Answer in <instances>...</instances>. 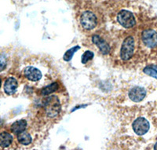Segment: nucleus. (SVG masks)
Returning <instances> with one entry per match:
<instances>
[{"label": "nucleus", "instance_id": "f257e3e1", "mask_svg": "<svg viewBox=\"0 0 157 150\" xmlns=\"http://www.w3.org/2000/svg\"><path fill=\"white\" fill-rule=\"evenodd\" d=\"M134 52V39L132 36L127 37L121 47L120 57L123 61H127L132 57Z\"/></svg>", "mask_w": 157, "mask_h": 150}, {"label": "nucleus", "instance_id": "f03ea898", "mask_svg": "<svg viewBox=\"0 0 157 150\" xmlns=\"http://www.w3.org/2000/svg\"><path fill=\"white\" fill-rule=\"evenodd\" d=\"M141 40L143 43L150 49L157 47V32L154 29H146L142 32Z\"/></svg>", "mask_w": 157, "mask_h": 150}, {"label": "nucleus", "instance_id": "7ed1b4c3", "mask_svg": "<svg viewBox=\"0 0 157 150\" xmlns=\"http://www.w3.org/2000/svg\"><path fill=\"white\" fill-rule=\"evenodd\" d=\"M118 21L123 27L130 29L134 27L136 24L135 17L132 13L127 10H122L118 13Z\"/></svg>", "mask_w": 157, "mask_h": 150}, {"label": "nucleus", "instance_id": "20e7f679", "mask_svg": "<svg viewBox=\"0 0 157 150\" xmlns=\"http://www.w3.org/2000/svg\"><path fill=\"white\" fill-rule=\"evenodd\" d=\"M80 23L82 27L86 30L94 29L97 25L96 15L90 11L84 12L80 17Z\"/></svg>", "mask_w": 157, "mask_h": 150}, {"label": "nucleus", "instance_id": "39448f33", "mask_svg": "<svg viewBox=\"0 0 157 150\" xmlns=\"http://www.w3.org/2000/svg\"><path fill=\"white\" fill-rule=\"evenodd\" d=\"M45 109L47 114L50 117H54L58 114L60 111V104L56 97L49 98L45 104Z\"/></svg>", "mask_w": 157, "mask_h": 150}, {"label": "nucleus", "instance_id": "423d86ee", "mask_svg": "<svg viewBox=\"0 0 157 150\" xmlns=\"http://www.w3.org/2000/svg\"><path fill=\"white\" fill-rule=\"evenodd\" d=\"M149 123L145 118L140 117L133 123V130L137 135H144L149 130Z\"/></svg>", "mask_w": 157, "mask_h": 150}, {"label": "nucleus", "instance_id": "0eeeda50", "mask_svg": "<svg viewBox=\"0 0 157 150\" xmlns=\"http://www.w3.org/2000/svg\"><path fill=\"white\" fill-rule=\"evenodd\" d=\"M146 96V90L144 88L136 87L132 88L129 92V97L132 101L136 102H141Z\"/></svg>", "mask_w": 157, "mask_h": 150}, {"label": "nucleus", "instance_id": "6e6552de", "mask_svg": "<svg viewBox=\"0 0 157 150\" xmlns=\"http://www.w3.org/2000/svg\"><path fill=\"white\" fill-rule=\"evenodd\" d=\"M92 41L94 44L98 46V47L100 49V50L103 54H108L110 52L109 45L99 36H97V35L94 36L93 38H92Z\"/></svg>", "mask_w": 157, "mask_h": 150}, {"label": "nucleus", "instance_id": "1a4fd4ad", "mask_svg": "<svg viewBox=\"0 0 157 150\" xmlns=\"http://www.w3.org/2000/svg\"><path fill=\"white\" fill-rule=\"evenodd\" d=\"M25 75L31 81H38L42 77L41 71L34 67H28L25 68Z\"/></svg>", "mask_w": 157, "mask_h": 150}, {"label": "nucleus", "instance_id": "9d476101", "mask_svg": "<svg viewBox=\"0 0 157 150\" xmlns=\"http://www.w3.org/2000/svg\"><path fill=\"white\" fill-rule=\"evenodd\" d=\"M17 88V82L13 77L8 78L4 84V90L7 94H13Z\"/></svg>", "mask_w": 157, "mask_h": 150}, {"label": "nucleus", "instance_id": "9b49d317", "mask_svg": "<svg viewBox=\"0 0 157 150\" xmlns=\"http://www.w3.org/2000/svg\"><path fill=\"white\" fill-rule=\"evenodd\" d=\"M26 127H27V122L25 120H21L13 123L11 126V130L14 134H18L25 131Z\"/></svg>", "mask_w": 157, "mask_h": 150}, {"label": "nucleus", "instance_id": "f8f14e48", "mask_svg": "<svg viewBox=\"0 0 157 150\" xmlns=\"http://www.w3.org/2000/svg\"><path fill=\"white\" fill-rule=\"evenodd\" d=\"M13 141V137L8 132H2L0 134V146L6 148L11 145Z\"/></svg>", "mask_w": 157, "mask_h": 150}, {"label": "nucleus", "instance_id": "ddd939ff", "mask_svg": "<svg viewBox=\"0 0 157 150\" xmlns=\"http://www.w3.org/2000/svg\"><path fill=\"white\" fill-rule=\"evenodd\" d=\"M17 140L21 145H29L31 142H32V137H31L30 134L28 132H23L17 134Z\"/></svg>", "mask_w": 157, "mask_h": 150}, {"label": "nucleus", "instance_id": "4468645a", "mask_svg": "<svg viewBox=\"0 0 157 150\" xmlns=\"http://www.w3.org/2000/svg\"><path fill=\"white\" fill-rule=\"evenodd\" d=\"M58 88V84L57 83H54L50 84L49 86L46 87L42 90L41 93L43 95H48L50 94L54 93V91H56Z\"/></svg>", "mask_w": 157, "mask_h": 150}, {"label": "nucleus", "instance_id": "2eb2a0df", "mask_svg": "<svg viewBox=\"0 0 157 150\" xmlns=\"http://www.w3.org/2000/svg\"><path fill=\"white\" fill-rule=\"evenodd\" d=\"M144 72L146 75H149V76H152L153 78L157 79V66H155V65H149V66H147L144 69Z\"/></svg>", "mask_w": 157, "mask_h": 150}, {"label": "nucleus", "instance_id": "dca6fc26", "mask_svg": "<svg viewBox=\"0 0 157 150\" xmlns=\"http://www.w3.org/2000/svg\"><path fill=\"white\" fill-rule=\"evenodd\" d=\"M78 49H79V47H74L71 49H70V50H67V52L64 54V61H69L72 58V57H73V54H75V52H76Z\"/></svg>", "mask_w": 157, "mask_h": 150}, {"label": "nucleus", "instance_id": "f3484780", "mask_svg": "<svg viewBox=\"0 0 157 150\" xmlns=\"http://www.w3.org/2000/svg\"><path fill=\"white\" fill-rule=\"evenodd\" d=\"M94 54L91 51H86L82 54V64H86V62L93 58Z\"/></svg>", "mask_w": 157, "mask_h": 150}, {"label": "nucleus", "instance_id": "a211bd4d", "mask_svg": "<svg viewBox=\"0 0 157 150\" xmlns=\"http://www.w3.org/2000/svg\"><path fill=\"white\" fill-rule=\"evenodd\" d=\"M6 67V58L3 55H0V71H3Z\"/></svg>", "mask_w": 157, "mask_h": 150}, {"label": "nucleus", "instance_id": "6ab92c4d", "mask_svg": "<svg viewBox=\"0 0 157 150\" xmlns=\"http://www.w3.org/2000/svg\"><path fill=\"white\" fill-rule=\"evenodd\" d=\"M154 149H157V141L155 144V145H154Z\"/></svg>", "mask_w": 157, "mask_h": 150}, {"label": "nucleus", "instance_id": "aec40b11", "mask_svg": "<svg viewBox=\"0 0 157 150\" xmlns=\"http://www.w3.org/2000/svg\"><path fill=\"white\" fill-rule=\"evenodd\" d=\"M0 87H1V79H0Z\"/></svg>", "mask_w": 157, "mask_h": 150}]
</instances>
